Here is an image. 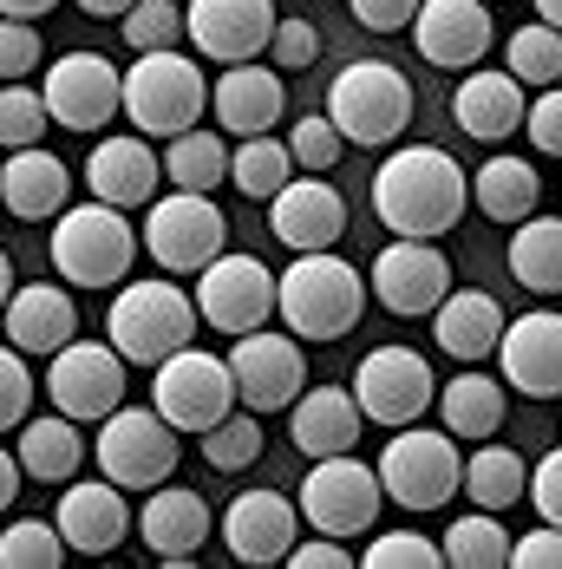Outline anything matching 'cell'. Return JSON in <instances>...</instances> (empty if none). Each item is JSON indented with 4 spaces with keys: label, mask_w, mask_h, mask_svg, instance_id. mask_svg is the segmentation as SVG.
Returning a JSON list of instances; mask_svg holds the SVG:
<instances>
[{
    "label": "cell",
    "mask_w": 562,
    "mask_h": 569,
    "mask_svg": "<svg viewBox=\"0 0 562 569\" xmlns=\"http://www.w3.org/2000/svg\"><path fill=\"white\" fill-rule=\"evenodd\" d=\"M464 210H471V177L458 171V158L439 151V144H399L373 171V217L393 236L439 242V236L458 229Z\"/></svg>",
    "instance_id": "cell-1"
},
{
    "label": "cell",
    "mask_w": 562,
    "mask_h": 569,
    "mask_svg": "<svg viewBox=\"0 0 562 569\" xmlns=\"http://www.w3.org/2000/svg\"><path fill=\"white\" fill-rule=\"evenodd\" d=\"M275 315L294 341H340L367 315V276L334 249H308L288 262V276H275Z\"/></svg>",
    "instance_id": "cell-2"
},
{
    "label": "cell",
    "mask_w": 562,
    "mask_h": 569,
    "mask_svg": "<svg viewBox=\"0 0 562 569\" xmlns=\"http://www.w3.org/2000/svg\"><path fill=\"white\" fill-rule=\"evenodd\" d=\"M53 269L66 288H118L138 262V229L112 203H66L53 217Z\"/></svg>",
    "instance_id": "cell-3"
},
{
    "label": "cell",
    "mask_w": 562,
    "mask_h": 569,
    "mask_svg": "<svg viewBox=\"0 0 562 569\" xmlns=\"http://www.w3.org/2000/svg\"><path fill=\"white\" fill-rule=\"evenodd\" d=\"M190 335H197V301L170 276L118 282L112 308H106V341L124 353V367H158L177 347H190Z\"/></svg>",
    "instance_id": "cell-4"
},
{
    "label": "cell",
    "mask_w": 562,
    "mask_h": 569,
    "mask_svg": "<svg viewBox=\"0 0 562 569\" xmlns=\"http://www.w3.org/2000/svg\"><path fill=\"white\" fill-rule=\"evenodd\" d=\"M118 112L131 118L138 138H177V131H190L197 118L210 112V79L177 53V47L138 53L131 72H124V106Z\"/></svg>",
    "instance_id": "cell-5"
},
{
    "label": "cell",
    "mask_w": 562,
    "mask_h": 569,
    "mask_svg": "<svg viewBox=\"0 0 562 569\" xmlns=\"http://www.w3.org/2000/svg\"><path fill=\"white\" fill-rule=\"evenodd\" d=\"M328 118L347 144H393L412 124V79L387 59H353L328 86Z\"/></svg>",
    "instance_id": "cell-6"
},
{
    "label": "cell",
    "mask_w": 562,
    "mask_h": 569,
    "mask_svg": "<svg viewBox=\"0 0 562 569\" xmlns=\"http://www.w3.org/2000/svg\"><path fill=\"white\" fill-rule=\"evenodd\" d=\"M177 446H183V432L170 426L158 406H118L99 419V471L112 478L118 491H151V485H164L170 471H177Z\"/></svg>",
    "instance_id": "cell-7"
},
{
    "label": "cell",
    "mask_w": 562,
    "mask_h": 569,
    "mask_svg": "<svg viewBox=\"0 0 562 569\" xmlns=\"http://www.w3.org/2000/svg\"><path fill=\"white\" fill-rule=\"evenodd\" d=\"M380 491L405 505V511H439L451 505V491L464 485V452L451 432H425V426H399L393 446L380 452Z\"/></svg>",
    "instance_id": "cell-8"
},
{
    "label": "cell",
    "mask_w": 562,
    "mask_h": 569,
    "mask_svg": "<svg viewBox=\"0 0 562 569\" xmlns=\"http://www.w3.org/2000/svg\"><path fill=\"white\" fill-rule=\"evenodd\" d=\"M229 242L223 210L210 203V190H170L144 203V249L164 276H197L203 262H217Z\"/></svg>",
    "instance_id": "cell-9"
},
{
    "label": "cell",
    "mask_w": 562,
    "mask_h": 569,
    "mask_svg": "<svg viewBox=\"0 0 562 569\" xmlns=\"http://www.w3.org/2000/svg\"><path fill=\"white\" fill-rule=\"evenodd\" d=\"M151 406L164 412L183 439L210 432L223 412H235V380H229L223 353H203V347H177L170 360L151 367Z\"/></svg>",
    "instance_id": "cell-10"
},
{
    "label": "cell",
    "mask_w": 562,
    "mask_h": 569,
    "mask_svg": "<svg viewBox=\"0 0 562 569\" xmlns=\"http://www.w3.org/2000/svg\"><path fill=\"white\" fill-rule=\"evenodd\" d=\"M197 321L217 328V335H249V328H269L275 321V276L262 256H217L197 269Z\"/></svg>",
    "instance_id": "cell-11"
},
{
    "label": "cell",
    "mask_w": 562,
    "mask_h": 569,
    "mask_svg": "<svg viewBox=\"0 0 562 569\" xmlns=\"http://www.w3.org/2000/svg\"><path fill=\"white\" fill-rule=\"evenodd\" d=\"M380 505H387L380 471L360 465L353 452H334V458H314V471L301 478V505L294 511L308 517L321 537H360V530H373Z\"/></svg>",
    "instance_id": "cell-12"
},
{
    "label": "cell",
    "mask_w": 562,
    "mask_h": 569,
    "mask_svg": "<svg viewBox=\"0 0 562 569\" xmlns=\"http://www.w3.org/2000/svg\"><path fill=\"white\" fill-rule=\"evenodd\" d=\"M367 295L399 315V321H425L439 301L451 295V262L439 242H419V236H393L380 256H373V269H367Z\"/></svg>",
    "instance_id": "cell-13"
},
{
    "label": "cell",
    "mask_w": 562,
    "mask_h": 569,
    "mask_svg": "<svg viewBox=\"0 0 562 569\" xmlns=\"http://www.w3.org/2000/svg\"><path fill=\"white\" fill-rule=\"evenodd\" d=\"M47 399H53V412L66 419H79V426H99L106 412L124 406V353L112 341H72L53 353V367H47Z\"/></svg>",
    "instance_id": "cell-14"
},
{
    "label": "cell",
    "mask_w": 562,
    "mask_h": 569,
    "mask_svg": "<svg viewBox=\"0 0 562 569\" xmlns=\"http://www.w3.org/2000/svg\"><path fill=\"white\" fill-rule=\"evenodd\" d=\"M40 99H47V118H53L59 131H106L124 106V72H118L106 53H59L47 66V86H40Z\"/></svg>",
    "instance_id": "cell-15"
},
{
    "label": "cell",
    "mask_w": 562,
    "mask_h": 569,
    "mask_svg": "<svg viewBox=\"0 0 562 569\" xmlns=\"http://www.w3.org/2000/svg\"><path fill=\"white\" fill-rule=\"evenodd\" d=\"M223 360L235 380V406H249V412H288L294 393L308 387V353L294 347V335L249 328V335H235Z\"/></svg>",
    "instance_id": "cell-16"
},
{
    "label": "cell",
    "mask_w": 562,
    "mask_h": 569,
    "mask_svg": "<svg viewBox=\"0 0 562 569\" xmlns=\"http://www.w3.org/2000/svg\"><path fill=\"white\" fill-rule=\"evenodd\" d=\"M353 399H360V412L373 426H393L399 432V426L425 419V406L439 399V380H432L425 353H412V347H373L360 360V373H353Z\"/></svg>",
    "instance_id": "cell-17"
},
{
    "label": "cell",
    "mask_w": 562,
    "mask_h": 569,
    "mask_svg": "<svg viewBox=\"0 0 562 569\" xmlns=\"http://www.w3.org/2000/svg\"><path fill=\"white\" fill-rule=\"evenodd\" d=\"M491 40H498L491 0H419V13H412V47H419L425 66L471 72L491 53Z\"/></svg>",
    "instance_id": "cell-18"
},
{
    "label": "cell",
    "mask_w": 562,
    "mask_h": 569,
    "mask_svg": "<svg viewBox=\"0 0 562 569\" xmlns=\"http://www.w3.org/2000/svg\"><path fill=\"white\" fill-rule=\"evenodd\" d=\"M275 0H190V47L217 66H242V59L269 53V33H275Z\"/></svg>",
    "instance_id": "cell-19"
},
{
    "label": "cell",
    "mask_w": 562,
    "mask_h": 569,
    "mask_svg": "<svg viewBox=\"0 0 562 569\" xmlns=\"http://www.w3.org/2000/svg\"><path fill=\"white\" fill-rule=\"evenodd\" d=\"M498 360H504V387L510 393L562 399V315L556 308H530V315L504 321Z\"/></svg>",
    "instance_id": "cell-20"
},
{
    "label": "cell",
    "mask_w": 562,
    "mask_h": 569,
    "mask_svg": "<svg viewBox=\"0 0 562 569\" xmlns=\"http://www.w3.org/2000/svg\"><path fill=\"white\" fill-rule=\"evenodd\" d=\"M269 229H275V242H288L294 256H308V249H334L340 236H347V197H340L328 177H288L275 197H269Z\"/></svg>",
    "instance_id": "cell-21"
},
{
    "label": "cell",
    "mask_w": 562,
    "mask_h": 569,
    "mask_svg": "<svg viewBox=\"0 0 562 569\" xmlns=\"http://www.w3.org/2000/svg\"><path fill=\"white\" fill-rule=\"evenodd\" d=\"M53 523L72 557H112L131 537V505H124V491L112 478H66V498H59Z\"/></svg>",
    "instance_id": "cell-22"
},
{
    "label": "cell",
    "mask_w": 562,
    "mask_h": 569,
    "mask_svg": "<svg viewBox=\"0 0 562 569\" xmlns=\"http://www.w3.org/2000/svg\"><path fill=\"white\" fill-rule=\"evenodd\" d=\"M210 530H217V517L210 505L197 498V491H183V485H151V498H144V511H138V537H144V550L158 557V563L183 569L197 563V550L210 543Z\"/></svg>",
    "instance_id": "cell-23"
},
{
    "label": "cell",
    "mask_w": 562,
    "mask_h": 569,
    "mask_svg": "<svg viewBox=\"0 0 562 569\" xmlns=\"http://www.w3.org/2000/svg\"><path fill=\"white\" fill-rule=\"evenodd\" d=\"M294 498H281V491H242L235 505L223 511V543L235 563L262 569V563H281L288 550H294Z\"/></svg>",
    "instance_id": "cell-24"
},
{
    "label": "cell",
    "mask_w": 562,
    "mask_h": 569,
    "mask_svg": "<svg viewBox=\"0 0 562 569\" xmlns=\"http://www.w3.org/2000/svg\"><path fill=\"white\" fill-rule=\"evenodd\" d=\"M158 177H164V164L138 131L131 138H99L92 158H86V190L112 210H144L158 197Z\"/></svg>",
    "instance_id": "cell-25"
},
{
    "label": "cell",
    "mask_w": 562,
    "mask_h": 569,
    "mask_svg": "<svg viewBox=\"0 0 562 569\" xmlns=\"http://www.w3.org/2000/svg\"><path fill=\"white\" fill-rule=\"evenodd\" d=\"M66 203H72V171H66V158H53L47 144L7 151V164H0V210H7V217L47 223Z\"/></svg>",
    "instance_id": "cell-26"
},
{
    "label": "cell",
    "mask_w": 562,
    "mask_h": 569,
    "mask_svg": "<svg viewBox=\"0 0 562 569\" xmlns=\"http://www.w3.org/2000/svg\"><path fill=\"white\" fill-rule=\"evenodd\" d=\"M281 99H288L281 72L275 66H255V59L223 66V79L210 86V112L223 124V138H262V131H275Z\"/></svg>",
    "instance_id": "cell-27"
},
{
    "label": "cell",
    "mask_w": 562,
    "mask_h": 569,
    "mask_svg": "<svg viewBox=\"0 0 562 569\" xmlns=\"http://www.w3.org/2000/svg\"><path fill=\"white\" fill-rule=\"evenodd\" d=\"M360 426H367V412H360V399L347 387H301L294 406H288V439H294V452H308V458L353 452Z\"/></svg>",
    "instance_id": "cell-28"
},
{
    "label": "cell",
    "mask_w": 562,
    "mask_h": 569,
    "mask_svg": "<svg viewBox=\"0 0 562 569\" xmlns=\"http://www.w3.org/2000/svg\"><path fill=\"white\" fill-rule=\"evenodd\" d=\"M0 321H7V347H20V353H47V360L79 335V308H72V295H66L59 282L13 288L7 308H0Z\"/></svg>",
    "instance_id": "cell-29"
},
{
    "label": "cell",
    "mask_w": 562,
    "mask_h": 569,
    "mask_svg": "<svg viewBox=\"0 0 562 569\" xmlns=\"http://www.w3.org/2000/svg\"><path fill=\"white\" fill-rule=\"evenodd\" d=\"M425 321H432V347H445L451 360H491L504 341V308L484 288H451Z\"/></svg>",
    "instance_id": "cell-30"
},
{
    "label": "cell",
    "mask_w": 562,
    "mask_h": 569,
    "mask_svg": "<svg viewBox=\"0 0 562 569\" xmlns=\"http://www.w3.org/2000/svg\"><path fill=\"white\" fill-rule=\"evenodd\" d=\"M523 112H530V99H523V86L510 79V72H464V86L451 92V118H458V131L464 138H484V144H498L510 131H523Z\"/></svg>",
    "instance_id": "cell-31"
},
{
    "label": "cell",
    "mask_w": 562,
    "mask_h": 569,
    "mask_svg": "<svg viewBox=\"0 0 562 569\" xmlns=\"http://www.w3.org/2000/svg\"><path fill=\"white\" fill-rule=\"evenodd\" d=\"M20 478H33V485H66V478H79V465H86V439H79V419H66V412H47V419H20Z\"/></svg>",
    "instance_id": "cell-32"
},
{
    "label": "cell",
    "mask_w": 562,
    "mask_h": 569,
    "mask_svg": "<svg viewBox=\"0 0 562 569\" xmlns=\"http://www.w3.org/2000/svg\"><path fill=\"white\" fill-rule=\"evenodd\" d=\"M536 197H543L536 164H530V158H510V151L484 158V164H478V177H471V203H478L491 223L516 229L523 217H536Z\"/></svg>",
    "instance_id": "cell-33"
},
{
    "label": "cell",
    "mask_w": 562,
    "mask_h": 569,
    "mask_svg": "<svg viewBox=\"0 0 562 569\" xmlns=\"http://www.w3.org/2000/svg\"><path fill=\"white\" fill-rule=\"evenodd\" d=\"M439 419H445L451 439H498V426H504V380H491V373H458L451 387H439Z\"/></svg>",
    "instance_id": "cell-34"
},
{
    "label": "cell",
    "mask_w": 562,
    "mask_h": 569,
    "mask_svg": "<svg viewBox=\"0 0 562 569\" xmlns=\"http://www.w3.org/2000/svg\"><path fill=\"white\" fill-rule=\"evenodd\" d=\"M478 511H498L504 517L510 505H523V491H530V465L510 452V446H498V439H484V452L464 458V485H458Z\"/></svg>",
    "instance_id": "cell-35"
},
{
    "label": "cell",
    "mask_w": 562,
    "mask_h": 569,
    "mask_svg": "<svg viewBox=\"0 0 562 569\" xmlns=\"http://www.w3.org/2000/svg\"><path fill=\"white\" fill-rule=\"evenodd\" d=\"M510 276L530 295H562V217H523L510 236Z\"/></svg>",
    "instance_id": "cell-36"
},
{
    "label": "cell",
    "mask_w": 562,
    "mask_h": 569,
    "mask_svg": "<svg viewBox=\"0 0 562 569\" xmlns=\"http://www.w3.org/2000/svg\"><path fill=\"white\" fill-rule=\"evenodd\" d=\"M164 164V177H170V190H217L229 177V144L217 138V131H177L170 138V151L158 158Z\"/></svg>",
    "instance_id": "cell-37"
},
{
    "label": "cell",
    "mask_w": 562,
    "mask_h": 569,
    "mask_svg": "<svg viewBox=\"0 0 562 569\" xmlns=\"http://www.w3.org/2000/svg\"><path fill=\"white\" fill-rule=\"evenodd\" d=\"M294 177V151L281 144V138H242L235 151H229V183L242 190V197H255V203H269L281 183Z\"/></svg>",
    "instance_id": "cell-38"
},
{
    "label": "cell",
    "mask_w": 562,
    "mask_h": 569,
    "mask_svg": "<svg viewBox=\"0 0 562 569\" xmlns=\"http://www.w3.org/2000/svg\"><path fill=\"white\" fill-rule=\"evenodd\" d=\"M439 550H445L451 569H504L510 563V530H504L498 511H471L445 530Z\"/></svg>",
    "instance_id": "cell-39"
},
{
    "label": "cell",
    "mask_w": 562,
    "mask_h": 569,
    "mask_svg": "<svg viewBox=\"0 0 562 569\" xmlns=\"http://www.w3.org/2000/svg\"><path fill=\"white\" fill-rule=\"evenodd\" d=\"M197 446H203V465H210V471H249V465L262 458V412L235 406V412H223L210 432H197Z\"/></svg>",
    "instance_id": "cell-40"
},
{
    "label": "cell",
    "mask_w": 562,
    "mask_h": 569,
    "mask_svg": "<svg viewBox=\"0 0 562 569\" xmlns=\"http://www.w3.org/2000/svg\"><path fill=\"white\" fill-rule=\"evenodd\" d=\"M504 72L516 86H556L562 79V33L550 20H530V27H516L504 47Z\"/></svg>",
    "instance_id": "cell-41"
},
{
    "label": "cell",
    "mask_w": 562,
    "mask_h": 569,
    "mask_svg": "<svg viewBox=\"0 0 562 569\" xmlns=\"http://www.w3.org/2000/svg\"><path fill=\"white\" fill-rule=\"evenodd\" d=\"M72 557L59 523H40V517H13L0 530V569H59Z\"/></svg>",
    "instance_id": "cell-42"
},
{
    "label": "cell",
    "mask_w": 562,
    "mask_h": 569,
    "mask_svg": "<svg viewBox=\"0 0 562 569\" xmlns=\"http://www.w3.org/2000/svg\"><path fill=\"white\" fill-rule=\"evenodd\" d=\"M177 33H183V7L177 0H131L118 13V40L131 53H164V47H177Z\"/></svg>",
    "instance_id": "cell-43"
},
{
    "label": "cell",
    "mask_w": 562,
    "mask_h": 569,
    "mask_svg": "<svg viewBox=\"0 0 562 569\" xmlns=\"http://www.w3.org/2000/svg\"><path fill=\"white\" fill-rule=\"evenodd\" d=\"M47 99L33 92V86H20V79H7L0 86V144L7 151H27V144H40L47 138Z\"/></svg>",
    "instance_id": "cell-44"
},
{
    "label": "cell",
    "mask_w": 562,
    "mask_h": 569,
    "mask_svg": "<svg viewBox=\"0 0 562 569\" xmlns=\"http://www.w3.org/2000/svg\"><path fill=\"white\" fill-rule=\"evenodd\" d=\"M288 151H294V164H301V171L328 177L340 158H347V138L334 131V118H328V112H308V118H294V138H288Z\"/></svg>",
    "instance_id": "cell-45"
},
{
    "label": "cell",
    "mask_w": 562,
    "mask_h": 569,
    "mask_svg": "<svg viewBox=\"0 0 562 569\" xmlns=\"http://www.w3.org/2000/svg\"><path fill=\"white\" fill-rule=\"evenodd\" d=\"M353 563H367V569H445V550H439L432 537H419V530H387V537H373L367 557H353Z\"/></svg>",
    "instance_id": "cell-46"
},
{
    "label": "cell",
    "mask_w": 562,
    "mask_h": 569,
    "mask_svg": "<svg viewBox=\"0 0 562 569\" xmlns=\"http://www.w3.org/2000/svg\"><path fill=\"white\" fill-rule=\"evenodd\" d=\"M33 406V373H27V353L20 347H0V432H13Z\"/></svg>",
    "instance_id": "cell-47"
},
{
    "label": "cell",
    "mask_w": 562,
    "mask_h": 569,
    "mask_svg": "<svg viewBox=\"0 0 562 569\" xmlns=\"http://www.w3.org/2000/svg\"><path fill=\"white\" fill-rule=\"evenodd\" d=\"M33 66H40V33H33V20L0 13V79H33Z\"/></svg>",
    "instance_id": "cell-48"
},
{
    "label": "cell",
    "mask_w": 562,
    "mask_h": 569,
    "mask_svg": "<svg viewBox=\"0 0 562 569\" xmlns=\"http://www.w3.org/2000/svg\"><path fill=\"white\" fill-rule=\"evenodd\" d=\"M269 53H275V72H301V66H314V53H321V33H314V20H275V33H269Z\"/></svg>",
    "instance_id": "cell-49"
},
{
    "label": "cell",
    "mask_w": 562,
    "mask_h": 569,
    "mask_svg": "<svg viewBox=\"0 0 562 569\" xmlns=\"http://www.w3.org/2000/svg\"><path fill=\"white\" fill-rule=\"evenodd\" d=\"M523 131H530V144L543 158H562V86H543V99H530Z\"/></svg>",
    "instance_id": "cell-50"
},
{
    "label": "cell",
    "mask_w": 562,
    "mask_h": 569,
    "mask_svg": "<svg viewBox=\"0 0 562 569\" xmlns=\"http://www.w3.org/2000/svg\"><path fill=\"white\" fill-rule=\"evenodd\" d=\"M510 569H562V523H536L510 537Z\"/></svg>",
    "instance_id": "cell-51"
},
{
    "label": "cell",
    "mask_w": 562,
    "mask_h": 569,
    "mask_svg": "<svg viewBox=\"0 0 562 569\" xmlns=\"http://www.w3.org/2000/svg\"><path fill=\"white\" fill-rule=\"evenodd\" d=\"M543 523H562V452H550L536 471H530V491H523Z\"/></svg>",
    "instance_id": "cell-52"
},
{
    "label": "cell",
    "mask_w": 562,
    "mask_h": 569,
    "mask_svg": "<svg viewBox=\"0 0 562 569\" xmlns=\"http://www.w3.org/2000/svg\"><path fill=\"white\" fill-rule=\"evenodd\" d=\"M281 563H294V569H347L353 557H347V537H321V530H314L308 543L294 537V550H288Z\"/></svg>",
    "instance_id": "cell-53"
},
{
    "label": "cell",
    "mask_w": 562,
    "mask_h": 569,
    "mask_svg": "<svg viewBox=\"0 0 562 569\" xmlns=\"http://www.w3.org/2000/svg\"><path fill=\"white\" fill-rule=\"evenodd\" d=\"M347 7H353V20L373 27V33H399V27H412V13H419V0H347Z\"/></svg>",
    "instance_id": "cell-54"
},
{
    "label": "cell",
    "mask_w": 562,
    "mask_h": 569,
    "mask_svg": "<svg viewBox=\"0 0 562 569\" xmlns=\"http://www.w3.org/2000/svg\"><path fill=\"white\" fill-rule=\"evenodd\" d=\"M13 498H20V458H13V452H0V511H7Z\"/></svg>",
    "instance_id": "cell-55"
},
{
    "label": "cell",
    "mask_w": 562,
    "mask_h": 569,
    "mask_svg": "<svg viewBox=\"0 0 562 569\" xmlns=\"http://www.w3.org/2000/svg\"><path fill=\"white\" fill-rule=\"evenodd\" d=\"M59 0H0V13H13V20H40V13H53Z\"/></svg>",
    "instance_id": "cell-56"
},
{
    "label": "cell",
    "mask_w": 562,
    "mask_h": 569,
    "mask_svg": "<svg viewBox=\"0 0 562 569\" xmlns=\"http://www.w3.org/2000/svg\"><path fill=\"white\" fill-rule=\"evenodd\" d=\"M79 7H86V13H99V20H118L131 0H79Z\"/></svg>",
    "instance_id": "cell-57"
},
{
    "label": "cell",
    "mask_w": 562,
    "mask_h": 569,
    "mask_svg": "<svg viewBox=\"0 0 562 569\" xmlns=\"http://www.w3.org/2000/svg\"><path fill=\"white\" fill-rule=\"evenodd\" d=\"M536 20H550V27L562 33V0H536Z\"/></svg>",
    "instance_id": "cell-58"
},
{
    "label": "cell",
    "mask_w": 562,
    "mask_h": 569,
    "mask_svg": "<svg viewBox=\"0 0 562 569\" xmlns=\"http://www.w3.org/2000/svg\"><path fill=\"white\" fill-rule=\"evenodd\" d=\"M7 295H13V262L0 256V308H7Z\"/></svg>",
    "instance_id": "cell-59"
}]
</instances>
